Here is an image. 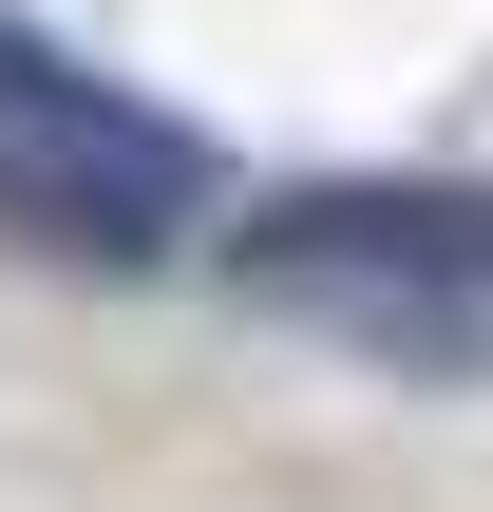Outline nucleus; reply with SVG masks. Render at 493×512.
I'll use <instances>...</instances> for the list:
<instances>
[{
    "mask_svg": "<svg viewBox=\"0 0 493 512\" xmlns=\"http://www.w3.org/2000/svg\"><path fill=\"white\" fill-rule=\"evenodd\" d=\"M228 304L323 323V342H475L493 323V190L437 171H304L228 209Z\"/></svg>",
    "mask_w": 493,
    "mask_h": 512,
    "instance_id": "f257e3e1",
    "label": "nucleus"
},
{
    "mask_svg": "<svg viewBox=\"0 0 493 512\" xmlns=\"http://www.w3.org/2000/svg\"><path fill=\"white\" fill-rule=\"evenodd\" d=\"M190 209H209V133L0 19V228L57 266H152V247H190Z\"/></svg>",
    "mask_w": 493,
    "mask_h": 512,
    "instance_id": "f03ea898",
    "label": "nucleus"
}]
</instances>
